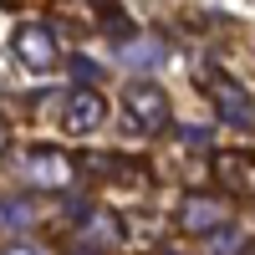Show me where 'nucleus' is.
I'll return each mask as SVG.
<instances>
[{"mask_svg": "<svg viewBox=\"0 0 255 255\" xmlns=\"http://www.w3.org/2000/svg\"><path fill=\"white\" fill-rule=\"evenodd\" d=\"M209 179L230 204H250L255 199V153L250 148H220L209 158Z\"/></svg>", "mask_w": 255, "mask_h": 255, "instance_id": "6", "label": "nucleus"}, {"mask_svg": "<svg viewBox=\"0 0 255 255\" xmlns=\"http://www.w3.org/2000/svg\"><path fill=\"white\" fill-rule=\"evenodd\" d=\"M148 255H194V250H189L184 240H163L158 250H148Z\"/></svg>", "mask_w": 255, "mask_h": 255, "instance_id": "8", "label": "nucleus"}, {"mask_svg": "<svg viewBox=\"0 0 255 255\" xmlns=\"http://www.w3.org/2000/svg\"><path fill=\"white\" fill-rule=\"evenodd\" d=\"M67 255H102V250H97V245H72Z\"/></svg>", "mask_w": 255, "mask_h": 255, "instance_id": "9", "label": "nucleus"}, {"mask_svg": "<svg viewBox=\"0 0 255 255\" xmlns=\"http://www.w3.org/2000/svg\"><path fill=\"white\" fill-rule=\"evenodd\" d=\"M10 56L26 72H36V77L56 72L61 67V46H56L51 20H15V26H10Z\"/></svg>", "mask_w": 255, "mask_h": 255, "instance_id": "3", "label": "nucleus"}, {"mask_svg": "<svg viewBox=\"0 0 255 255\" xmlns=\"http://www.w3.org/2000/svg\"><path fill=\"white\" fill-rule=\"evenodd\" d=\"M77 168L92 179V189L102 199H138L153 189V168H148L143 158H123V153H82Z\"/></svg>", "mask_w": 255, "mask_h": 255, "instance_id": "1", "label": "nucleus"}, {"mask_svg": "<svg viewBox=\"0 0 255 255\" xmlns=\"http://www.w3.org/2000/svg\"><path fill=\"white\" fill-rule=\"evenodd\" d=\"M225 225H230V199L220 189H189L179 199V209H174V230L179 235H194V240L220 235Z\"/></svg>", "mask_w": 255, "mask_h": 255, "instance_id": "4", "label": "nucleus"}, {"mask_svg": "<svg viewBox=\"0 0 255 255\" xmlns=\"http://www.w3.org/2000/svg\"><path fill=\"white\" fill-rule=\"evenodd\" d=\"M108 92H97V87H72L67 97V108H61V133L67 138H92L97 128H108Z\"/></svg>", "mask_w": 255, "mask_h": 255, "instance_id": "7", "label": "nucleus"}, {"mask_svg": "<svg viewBox=\"0 0 255 255\" xmlns=\"http://www.w3.org/2000/svg\"><path fill=\"white\" fill-rule=\"evenodd\" d=\"M118 108H123L128 128H133V133H143V138H158V133H168V123H174V102H168V92L158 87V82H148V77L123 82Z\"/></svg>", "mask_w": 255, "mask_h": 255, "instance_id": "2", "label": "nucleus"}, {"mask_svg": "<svg viewBox=\"0 0 255 255\" xmlns=\"http://www.w3.org/2000/svg\"><path fill=\"white\" fill-rule=\"evenodd\" d=\"M245 255H255V245H250V250H245Z\"/></svg>", "mask_w": 255, "mask_h": 255, "instance_id": "11", "label": "nucleus"}, {"mask_svg": "<svg viewBox=\"0 0 255 255\" xmlns=\"http://www.w3.org/2000/svg\"><path fill=\"white\" fill-rule=\"evenodd\" d=\"M20 174H26V184L41 189V194H61V189H72V179L82 174V168H77V158L61 143H31Z\"/></svg>", "mask_w": 255, "mask_h": 255, "instance_id": "5", "label": "nucleus"}, {"mask_svg": "<svg viewBox=\"0 0 255 255\" xmlns=\"http://www.w3.org/2000/svg\"><path fill=\"white\" fill-rule=\"evenodd\" d=\"M5 148H10V128L0 123V153H5Z\"/></svg>", "mask_w": 255, "mask_h": 255, "instance_id": "10", "label": "nucleus"}]
</instances>
